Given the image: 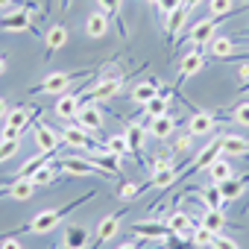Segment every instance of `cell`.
Masks as SVG:
<instances>
[{
	"label": "cell",
	"mask_w": 249,
	"mask_h": 249,
	"mask_svg": "<svg viewBox=\"0 0 249 249\" xmlns=\"http://www.w3.org/2000/svg\"><path fill=\"white\" fill-rule=\"evenodd\" d=\"M179 179V170L170 164V167H161V170H153L150 176V188H170L173 182Z\"/></svg>",
	"instance_id": "obj_25"
},
{
	"label": "cell",
	"mask_w": 249,
	"mask_h": 249,
	"mask_svg": "<svg viewBox=\"0 0 249 249\" xmlns=\"http://www.w3.org/2000/svg\"><path fill=\"white\" fill-rule=\"evenodd\" d=\"M191 138H194L191 132H188V135H179V141H176V147H179V150H188V147H191Z\"/></svg>",
	"instance_id": "obj_45"
},
{
	"label": "cell",
	"mask_w": 249,
	"mask_h": 249,
	"mask_svg": "<svg viewBox=\"0 0 249 249\" xmlns=\"http://www.w3.org/2000/svg\"><path fill=\"white\" fill-rule=\"evenodd\" d=\"M6 114H9V111H6V103L0 100V117H6Z\"/></svg>",
	"instance_id": "obj_49"
},
{
	"label": "cell",
	"mask_w": 249,
	"mask_h": 249,
	"mask_svg": "<svg viewBox=\"0 0 249 249\" xmlns=\"http://www.w3.org/2000/svg\"><path fill=\"white\" fill-rule=\"evenodd\" d=\"M33 141H36V150L38 153H56V147L62 144V135H56L50 126L38 123V126L33 129Z\"/></svg>",
	"instance_id": "obj_8"
},
{
	"label": "cell",
	"mask_w": 249,
	"mask_h": 249,
	"mask_svg": "<svg viewBox=\"0 0 249 249\" xmlns=\"http://www.w3.org/2000/svg\"><path fill=\"white\" fill-rule=\"evenodd\" d=\"M68 3H71V0H62V6H65V9H68Z\"/></svg>",
	"instance_id": "obj_51"
},
{
	"label": "cell",
	"mask_w": 249,
	"mask_h": 249,
	"mask_svg": "<svg viewBox=\"0 0 249 249\" xmlns=\"http://www.w3.org/2000/svg\"><path fill=\"white\" fill-rule=\"evenodd\" d=\"M85 33L91 36V38H103V36H108V15L106 12H91L88 15V21H85Z\"/></svg>",
	"instance_id": "obj_19"
},
{
	"label": "cell",
	"mask_w": 249,
	"mask_h": 249,
	"mask_svg": "<svg viewBox=\"0 0 249 249\" xmlns=\"http://www.w3.org/2000/svg\"><path fill=\"white\" fill-rule=\"evenodd\" d=\"M208 176H211V182L214 185H220V182H226V179H231V164H229V159H214V164L208 167Z\"/></svg>",
	"instance_id": "obj_27"
},
{
	"label": "cell",
	"mask_w": 249,
	"mask_h": 249,
	"mask_svg": "<svg viewBox=\"0 0 249 249\" xmlns=\"http://www.w3.org/2000/svg\"><path fill=\"white\" fill-rule=\"evenodd\" d=\"M211 246H214V249H237V243H234L231 237H226V234H217Z\"/></svg>",
	"instance_id": "obj_42"
},
{
	"label": "cell",
	"mask_w": 249,
	"mask_h": 249,
	"mask_svg": "<svg viewBox=\"0 0 249 249\" xmlns=\"http://www.w3.org/2000/svg\"><path fill=\"white\" fill-rule=\"evenodd\" d=\"M132 231L147 237V240H167L170 229L167 223H159V220H141V223H132Z\"/></svg>",
	"instance_id": "obj_10"
},
{
	"label": "cell",
	"mask_w": 249,
	"mask_h": 249,
	"mask_svg": "<svg viewBox=\"0 0 249 249\" xmlns=\"http://www.w3.org/2000/svg\"><path fill=\"white\" fill-rule=\"evenodd\" d=\"M33 194H36L33 179H12V188H9V191H3L0 196H9V199H21V202H27Z\"/></svg>",
	"instance_id": "obj_22"
},
{
	"label": "cell",
	"mask_w": 249,
	"mask_h": 249,
	"mask_svg": "<svg viewBox=\"0 0 249 249\" xmlns=\"http://www.w3.org/2000/svg\"><path fill=\"white\" fill-rule=\"evenodd\" d=\"M199 3H202V0H182V6H185V9H188V12H191V9H196V6H199Z\"/></svg>",
	"instance_id": "obj_47"
},
{
	"label": "cell",
	"mask_w": 249,
	"mask_h": 249,
	"mask_svg": "<svg viewBox=\"0 0 249 249\" xmlns=\"http://www.w3.org/2000/svg\"><path fill=\"white\" fill-rule=\"evenodd\" d=\"M62 243H65V249H88L91 246L88 226H68L62 231Z\"/></svg>",
	"instance_id": "obj_9"
},
{
	"label": "cell",
	"mask_w": 249,
	"mask_h": 249,
	"mask_svg": "<svg viewBox=\"0 0 249 249\" xmlns=\"http://www.w3.org/2000/svg\"><path fill=\"white\" fill-rule=\"evenodd\" d=\"M237 73H240V79L246 82V79H249V62H240V65H237Z\"/></svg>",
	"instance_id": "obj_46"
},
{
	"label": "cell",
	"mask_w": 249,
	"mask_h": 249,
	"mask_svg": "<svg viewBox=\"0 0 249 249\" xmlns=\"http://www.w3.org/2000/svg\"><path fill=\"white\" fill-rule=\"evenodd\" d=\"M33 114H38V108H15V111L6 114V126L24 132V129H27V123L33 120Z\"/></svg>",
	"instance_id": "obj_23"
},
{
	"label": "cell",
	"mask_w": 249,
	"mask_h": 249,
	"mask_svg": "<svg viewBox=\"0 0 249 249\" xmlns=\"http://www.w3.org/2000/svg\"><path fill=\"white\" fill-rule=\"evenodd\" d=\"M0 249H21V243H18V237H6V240H0Z\"/></svg>",
	"instance_id": "obj_43"
},
{
	"label": "cell",
	"mask_w": 249,
	"mask_h": 249,
	"mask_svg": "<svg viewBox=\"0 0 249 249\" xmlns=\"http://www.w3.org/2000/svg\"><path fill=\"white\" fill-rule=\"evenodd\" d=\"M243 182H246V179H226V182H220L217 188H220V196H223V202H231V199H237V196H240V191H243Z\"/></svg>",
	"instance_id": "obj_30"
},
{
	"label": "cell",
	"mask_w": 249,
	"mask_h": 249,
	"mask_svg": "<svg viewBox=\"0 0 249 249\" xmlns=\"http://www.w3.org/2000/svg\"><path fill=\"white\" fill-rule=\"evenodd\" d=\"M188 15H191V12H188L185 6H179V9H173V12L167 15V38H170V41H176L179 30H182L185 21H188Z\"/></svg>",
	"instance_id": "obj_24"
},
{
	"label": "cell",
	"mask_w": 249,
	"mask_h": 249,
	"mask_svg": "<svg viewBox=\"0 0 249 249\" xmlns=\"http://www.w3.org/2000/svg\"><path fill=\"white\" fill-rule=\"evenodd\" d=\"M199 199H205V205H208V208H220V211L226 208V202H223V196H220V188H217V185H211L208 191H202V194H199Z\"/></svg>",
	"instance_id": "obj_37"
},
{
	"label": "cell",
	"mask_w": 249,
	"mask_h": 249,
	"mask_svg": "<svg viewBox=\"0 0 249 249\" xmlns=\"http://www.w3.org/2000/svg\"><path fill=\"white\" fill-rule=\"evenodd\" d=\"M208 47H211V56H217V59H229L234 53V41L226 38V36H214Z\"/></svg>",
	"instance_id": "obj_29"
},
{
	"label": "cell",
	"mask_w": 249,
	"mask_h": 249,
	"mask_svg": "<svg viewBox=\"0 0 249 249\" xmlns=\"http://www.w3.org/2000/svg\"><path fill=\"white\" fill-rule=\"evenodd\" d=\"M202 68H205V56H202V50H191V53L182 59V65H179V71H182V73H179V85L188 82L191 76H196Z\"/></svg>",
	"instance_id": "obj_12"
},
{
	"label": "cell",
	"mask_w": 249,
	"mask_h": 249,
	"mask_svg": "<svg viewBox=\"0 0 249 249\" xmlns=\"http://www.w3.org/2000/svg\"><path fill=\"white\" fill-rule=\"evenodd\" d=\"M167 229H170V234H188V231L196 229V223H194V217H191L188 211H170Z\"/></svg>",
	"instance_id": "obj_16"
},
{
	"label": "cell",
	"mask_w": 249,
	"mask_h": 249,
	"mask_svg": "<svg viewBox=\"0 0 249 249\" xmlns=\"http://www.w3.org/2000/svg\"><path fill=\"white\" fill-rule=\"evenodd\" d=\"M3 138H6V141H18V138H21V132H18V129H9V126H3Z\"/></svg>",
	"instance_id": "obj_44"
},
{
	"label": "cell",
	"mask_w": 249,
	"mask_h": 249,
	"mask_svg": "<svg viewBox=\"0 0 249 249\" xmlns=\"http://www.w3.org/2000/svg\"><path fill=\"white\" fill-rule=\"evenodd\" d=\"M214 126H217V117L208 114V111H196V114L188 117V132H191L194 138H205V135H211Z\"/></svg>",
	"instance_id": "obj_6"
},
{
	"label": "cell",
	"mask_w": 249,
	"mask_h": 249,
	"mask_svg": "<svg viewBox=\"0 0 249 249\" xmlns=\"http://www.w3.org/2000/svg\"><path fill=\"white\" fill-rule=\"evenodd\" d=\"M30 9H33V6L15 9V12H9L6 18H0V30H6V33H30V30H33V24H30Z\"/></svg>",
	"instance_id": "obj_7"
},
{
	"label": "cell",
	"mask_w": 249,
	"mask_h": 249,
	"mask_svg": "<svg viewBox=\"0 0 249 249\" xmlns=\"http://www.w3.org/2000/svg\"><path fill=\"white\" fill-rule=\"evenodd\" d=\"M56 176H59V170H56L53 164H44V167H38V170L30 176V179H33V185H36V188H47V185H50Z\"/></svg>",
	"instance_id": "obj_32"
},
{
	"label": "cell",
	"mask_w": 249,
	"mask_h": 249,
	"mask_svg": "<svg viewBox=\"0 0 249 249\" xmlns=\"http://www.w3.org/2000/svg\"><path fill=\"white\" fill-rule=\"evenodd\" d=\"M76 120H79V126L88 129V132H97L103 126V111L94 106V103H82L79 111H76Z\"/></svg>",
	"instance_id": "obj_11"
},
{
	"label": "cell",
	"mask_w": 249,
	"mask_h": 249,
	"mask_svg": "<svg viewBox=\"0 0 249 249\" xmlns=\"http://www.w3.org/2000/svg\"><path fill=\"white\" fill-rule=\"evenodd\" d=\"M234 9V0H208V12L211 18H226Z\"/></svg>",
	"instance_id": "obj_36"
},
{
	"label": "cell",
	"mask_w": 249,
	"mask_h": 249,
	"mask_svg": "<svg viewBox=\"0 0 249 249\" xmlns=\"http://www.w3.org/2000/svg\"><path fill=\"white\" fill-rule=\"evenodd\" d=\"M59 164V170H65V173H71V176H94V173H106L103 167H97L91 159H62V161H56Z\"/></svg>",
	"instance_id": "obj_5"
},
{
	"label": "cell",
	"mask_w": 249,
	"mask_h": 249,
	"mask_svg": "<svg viewBox=\"0 0 249 249\" xmlns=\"http://www.w3.org/2000/svg\"><path fill=\"white\" fill-rule=\"evenodd\" d=\"M150 3H159V0H150Z\"/></svg>",
	"instance_id": "obj_53"
},
{
	"label": "cell",
	"mask_w": 249,
	"mask_h": 249,
	"mask_svg": "<svg viewBox=\"0 0 249 249\" xmlns=\"http://www.w3.org/2000/svg\"><path fill=\"white\" fill-rule=\"evenodd\" d=\"M234 120L240 123V126H249V103H243V106L234 108Z\"/></svg>",
	"instance_id": "obj_40"
},
{
	"label": "cell",
	"mask_w": 249,
	"mask_h": 249,
	"mask_svg": "<svg viewBox=\"0 0 249 249\" xmlns=\"http://www.w3.org/2000/svg\"><path fill=\"white\" fill-rule=\"evenodd\" d=\"M103 150H106V153H111V156H117V159H123L126 153H132V147H129L126 135H111V138L103 144Z\"/></svg>",
	"instance_id": "obj_28"
},
{
	"label": "cell",
	"mask_w": 249,
	"mask_h": 249,
	"mask_svg": "<svg viewBox=\"0 0 249 249\" xmlns=\"http://www.w3.org/2000/svg\"><path fill=\"white\" fill-rule=\"evenodd\" d=\"M167 106H170V100L164 94H156L150 103H144V114L147 117H161V114H167Z\"/></svg>",
	"instance_id": "obj_31"
},
{
	"label": "cell",
	"mask_w": 249,
	"mask_h": 249,
	"mask_svg": "<svg viewBox=\"0 0 249 249\" xmlns=\"http://www.w3.org/2000/svg\"><path fill=\"white\" fill-rule=\"evenodd\" d=\"M214 36H217V18H202L199 24H194L188 41H191L194 47H208Z\"/></svg>",
	"instance_id": "obj_4"
},
{
	"label": "cell",
	"mask_w": 249,
	"mask_h": 249,
	"mask_svg": "<svg viewBox=\"0 0 249 249\" xmlns=\"http://www.w3.org/2000/svg\"><path fill=\"white\" fill-rule=\"evenodd\" d=\"M47 6H50V0H44V9H47Z\"/></svg>",
	"instance_id": "obj_52"
},
{
	"label": "cell",
	"mask_w": 249,
	"mask_h": 249,
	"mask_svg": "<svg viewBox=\"0 0 249 249\" xmlns=\"http://www.w3.org/2000/svg\"><path fill=\"white\" fill-rule=\"evenodd\" d=\"M138 194H141V188H138L135 182H123V185H120V196H123V199H132V196H138Z\"/></svg>",
	"instance_id": "obj_39"
},
{
	"label": "cell",
	"mask_w": 249,
	"mask_h": 249,
	"mask_svg": "<svg viewBox=\"0 0 249 249\" xmlns=\"http://www.w3.org/2000/svg\"><path fill=\"white\" fill-rule=\"evenodd\" d=\"M76 111H79V97H76L73 91H65V94L56 100V114H59L62 120H73Z\"/></svg>",
	"instance_id": "obj_18"
},
{
	"label": "cell",
	"mask_w": 249,
	"mask_h": 249,
	"mask_svg": "<svg viewBox=\"0 0 249 249\" xmlns=\"http://www.w3.org/2000/svg\"><path fill=\"white\" fill-rule=\"evenodd\" d=\"M223 156H249V141L243 135H220Z\"/></svg>",
	"instance_id": "obj_15"
},
{
	"label": "cell",
	"mask_w": 249,
	"mask_h": 249,
	"mask_svg": "<svg viewBox=\"0 0 249 249\" xmlns=\"http://www.w3.org/2000/svg\"><path fill=\"white\" fill-rule=\"evenodd\" d=\"M62 144H68V147H73V150H91V147H97L94 141H91V135H88V129H82L79 123L76 126H65L62 129ZM97 150H103V147H97Z\"/></svg>",
	"instance_id": "obj_3"
},
{
	"label": "cell",
	"mask_w": 249,
	"mask_h": 249,
	"mask_svg": "<svg viewBox=\"0 0 249 249\" xmlns=\"http://www.w3.org/2000/svg\"><path fill=\"white\" fill-rule=\"evenodd\" d=\"M91 196H94V191H88V194H85L82 199H73V202H71L68 208H47V211H38V214H36V217H33L30 223H27V226L15 229V231H9V234H12V237H15V234H21V231H36V234H47V231H53V229H56V226L62 223V217H65V214H71V211H73L76 205H82V202H85V199H91Z\"/></svg>",
	"instance_id": "obj_1"
},
{
	"label": "cell",
	"mask_w": 249,
	"mask_h": 249,
	"mask_svg": "<svg viewBox=\"0 0 249 249\" xmlns=\"http://www.w3.org/2000/svg\"><path fill=\"white\" fill-rule=\"evenodd\" d=\"M126 141L132 147L135 156H141V147H144V126L141 123H129V129H126Z\"/></svg>",
	"instance_id": "obj_33"
},
{
	"label": "cell",
	"mask_w": 249,
	"mask_h": 249,
	"mask_svg": "<svg viewBox=\"0 0 249 249\" xmlns=\"http://www.w3.org/2000/svg\"><path fill=\"white\" fill-rule=\"evenodd\" d=\"M159 91H161V79H147V82H141V85L132 88V103L144 106V103H150Z\"/></svg>",
	"instance_id": "obj_21"
},
{
	"label": "cell",
	"mask_w": 249,
	"mask_h": 249,
	"mask_svg": "<svg viewBox=\"0 0 249 249\" xmlns=\"http://www.w3.org/2000/svg\"><path fill=\"white\" fill-rule=\"evenodd\" d=\"M117 249H138L135 243H123V246H117Z\"/></svg>",
	"instance_id": "obj_50"
},
{
	"label": "cell",
	"mask_w": 249,
	"mask_h": 249,
	"mask_svg": "<svg viewBox=\"0 0 249 249\" xmlns=\"http://www.w3.org/2000/svg\"><path fill=\"white\" fill-rule=\"evenodd\" d=\"M120 220H123V214H111V217L100 220V226H97V240H94V246H88V249H97L100 243L111 240V237L117 234V229H120Z\"/></svg>",
	"instance_id": "obj_14"
},
{
	"label": "cell",
	"mask_w": 249,
	"mask_h": 249,
	"mask_svg": "<svg viewBox=\"0 0 249 249\" xmlns=\"http://www.w3.org/2000/svg\"><path fill=\"white\" fill-rule=\"evenodd\" d=\"M176 132V120L170 117V114H161V117H153L150 120V135L156 138V141H164V138H170Z\"/></svg>",
	"instance_id": "obj_17"
},
{
	"label": "cell",
	"mask_w": 249,
	"mask_h": 249,
	"mask_svg": "<svg viewBox=\"0 0 249 249\" xmlns=\"http://www.w3.org/2000/svg\"><path fill=\"white\" fill-rule=\"evenodd\" d=\"M223 156V150H220V138H214L211 144H205V150L194 159V167H191V173H199V170H208L211 164H214V159H220Z\"/></svg>",
	"instance_id": "obj_13"
},
{
	"label": "cell",
	"mask_w": 249,
	"mask_h": 249,
	"mask_svg": "<svg viewBox=\"0 0 249 249\" xmlns=\"http://www.w3.org/2000/svg\"><path fill=\"white\" fill-rule=\"evenodd\" d=\"M97 3H100V12H106L108 18H114V21H117L120 36H126V27L120 24V0H97Z\"/></svg>",
	"instance_id": "obj_34"
},
{
	"label": "cell",
	"mask_w": 249,
	"mask_h": 249,
	"mask_svg": "<svg viewBox=\"0 0 249 249\" xmlns=\"http://www.w3.org/2000/svg\"><path fill=\"white\" fill-rule=\"evenodd\" d=\"M15 153H18V141H6V138L0 141V164H3L6 159H12Z\"/></svg>",
	"instance_id": "obj_38"
},
{
	"label": "cell",
	"mask_w": 249,
	"mask_h": 249,
	"mask_svg": "<svg viewBox=\"0 0 249 249\" xmlns=\"http://www.w3.org/2000/svg\"><path fill=\"white\" fill-rule=\"evenodd\" d=\"M214 237H217V231H211V229H205L202 223L191 231V243H196V246H211L214 243Z\"/></svg>",
	"instance_id": "obj_35"
},
{
	"label": "cell",
	"mask_w": 249,
	"mask_h": 249,
	"mask_svg": "<svg viewBox=\"0 0 249 249\" xmlns=\"http://www.w3.org/2000/svg\"><path fill=\"white\" fill-rule=\"evenodd\" d=\"M44 44H47V59H50L56 50H62V47L68 44V30H65L62 24H53V27L47 30V36H44Z\"/></svg>",
	"instance_id": "obj_20"
},
{
	"label": "cell",
	"mask_w": 249,
	"mask_h": 249,
	"mask_svg": "<svg viewBox=\"0 0 249 249\" xmlns=\"http://www.w3.org/2000/svg\"><path fill=\"white\" fill-rule=\"evenodd\" d=\"M88 71H56V73H50L44 82H38L36 88H30V94H65V91H71V85L79 79V76H85Z\"/></svg>",
	"instance_id": "obj_2"
},
{
	"label": "cell",
	"mask_w": 249,
	"mask_h": 249,
	"mask_svg": "<svg viewBox=\"0 0 249 249\" xmlns=\"http://www.w3.org/2000/svg\"><path fill=\"white\" fill-rule=\"evenodd\" d=\"M156 6H159V12H161V15H170L173 9H179V6H182V0H159Z\"/></svg>",
	"instance_id": "obj_41"
},
{
	"label": "cell",
	"mask_w": 249,
	"mask_h": 249,
	"mask_svg": "<svg viewBox=\"0 0 249 249\" xmlns=\"http://www.w3.org/2000/svg\"><path fill=\"white\" fill-rule=\"evenodd\" d=\"M205 229H211V231H223L226 229V214L220 211V208H202V220H199Z\"/></svg>",
	"instance_id": "obj_26"
},
{
	"label": "cell",
	"mask_w": 249,
	"mask_h": 249,
	"mask_svg": "<svg viewBox=\"0 0 249 249\" xmlns=\"http://www.w3.org/2000/svg\"><path fill=\"white\" fill-rule=\"evenodd\" d=\"M12 3L15 0H0V9H12Z\"/></svg>",
	"instance_id": "obj_48"
}]
</instances>
